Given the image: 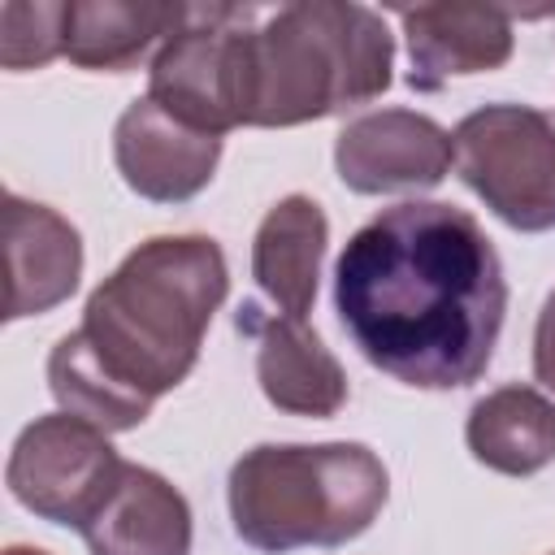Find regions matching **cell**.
Instances as JSON below:
<instances>
[{
    "instance_id": "obj_6",
    "label": "cell",
    "mask_w": 555,
    "mask_h": 555,
    "mask_svg": "<svg viewBox=\"0 0 555 555\" xmlns=\"http://www.w3.org/2000/svg\"><path fill=\"white\" fill-rule=\"evenodd\" d=\"M260 9L191 4L186 26L165 39L147 65V95L204 134L243 126L247 113V35Z\"/></svg>"
},
{
    "instance_id": "obj_16",
    "label": "cell",
    "mask_w": 555,
    "mask_h": 555,
    "mask_svg": "<svg viewBox=\"0 0 555 555\" xmlns=\"http://www.w3.org/2000/svg\"><path fill=\"white\" fill-rule=\"evenodd\" d=\"M464 442L503 477H533L555 460V403L533 386H499L468 408Z\"/></svg>"
},
{
    "instance_id": "obj_19",
    "label": "cell",
    "mask_w": 555,
    "mask_h": 555,
    "mask_svg": "<svg viewBox=\"0 0 555 555\" xmlns=\"http://www.w3.org/2000/svg\"><path fill=\"white\" fill-rule=\"evenodd\" d=\"M4 555H48V551H39V546H4Z\"/></svg>"
},
{
    "instance_id": "obj_20",
    "label": "cell",
    "mask_w": 555,
    "mask_h": 555,
    "mask_svg": "<svg viewBox=\"0 0 555 555\" xmlns=\"http://www.w3.org/2000/svg\"><path fill=\"white\" fill-rule=\"evenodd\" d=\"M551 555H555V551H551Z\"/></svg>"
},
{
    "instance_id": "obj_13",
    "label": "cell",
    "mask_w": 555,
    "mask_h": 555,
    "mask_svg": "<svg viewBox=\"0 0 555 555\" xmlns=\"http://www.w3.org/2000/svg\"><path fill=\"white\" fill-rule=\"evenodd\" d=\"M78 533L91 555H191V503L160 473L126 460L113 494Z\"/></svg>"
},
{
    "instance_id": "obj_17",
    "label": "cell",
    "mask_w": 555,
    "mask_h": 555,
    "mask_svg": "<svg viewBox=\"0 0 555 555\" xmlns=\"http://www.w3.org/2000/svg\"><path fill=\"white\" fill-rule=\"evenodd\" d=\"M65 56V0H9L0 9V65L39 69Z\"/></svg>"
},
{
    "instance_id": "obj_15",
    "label": "cell",
    "mask_w": 555,
    "mask_h": 555,
    "mask_svg": "<svg viewBox=\"0 0 555 555\" xmlns=\"http://www.w3.org/2000/svg\"><path fill=\"white\" fill-rule=\"evenodd\" d=\"M191 17V4L147 0H65V61L78 69L126 74L156 56Z\"/></svg>"
},
{
    "instance_id": "obj_18",
    "label": "cell",
    "mask_w": 555,
    "mask_h": 555,
    "mask_svg": "<svg viewBox=\"0 0 555 555\" xmlns=\"http://www.w3.org/2000/svg\"><path fill=\"white\" fill-rule=\"evenodd\" d=\"M533 377L555 395V291L546 295L533 325Z\"/></svg>"
},
{
    "instance_id": "obj_8",
    "label": "cell",
    "mask_w": 555,
    "mask_h": 555,
    "mask_svg": "<svg viewBox=\"0 0 555 555\" xmlns=\"http://www.w3.org/2000/svg\"><path fill=\"white\" fill-rule=\"evenodd\" d=\"M334 165L356 195H399L438 186L451 165V134L412 108H377L343 126L334 143Z\"/></svg>"
},
{
    "instance_id": "obj_4",
    "label": "cell",
    "mask_w": 555,
    "mask_h": 555,
    "mask_svg": "<svg viewBox=\"0 0 555 555\" xmlns=\"http://www.w3.org/2000/svg\"><path fill=\"white\" fill-rule=\"evenodd\" d=\"M225 499L251 551H334L382 516L390 477L364 442H260L234 460Z\"/></svg>"
},
{
    "instance_id": "obj_7",
    "label": "cell",
    "mask_w": 555,
    "mask_h": 555,
    "mask_svg": "<svg viewBox=\"0 0 555 555\" xmlns=\"http://www.w3.org/2000/svg\"><path fill=\"white\" fill-rule=\"evenodd\" d=\"M121 468L126 460L113 451L104 429L82 416L52 412L35 416L17 434L4 464V486L39 520L82 529L113 494Z\"/></svg>"
},
{
    "instance_id": "obj_10",
    "label": "cell",
    "mask_w": 555,
    "mask_h": 555,
    "mask_svg": "<svg viewBox=\"0 0 555 555\" xmlns=\"http://www.w3.org/2000/svg\"><path fill=\"white\" fill-rule=\"evenodd\" d=\"M238 334L256 338V377L264 399L278 412L330 421L347 403V373L321 334L295 317H269L256 299H247L234 317Z\"/></svg>"
},
{
    "instance_id": "obj_3",
    "label": "cell",
    "mask_w": 555,
    "mask_h": 555,
    "mask_svg": "<svg viewBox=\"0 0 555 555\" xmlns=\"http://www.w3.org/2000/svg\"><path fill=\"white\" fill-rule=\"evenodd\" d=\"M395 69L386 17L351 0H299L260 13L247 35L243 126H304L373 104Z\"/></svg>"
},
{
    "instance_id": "obj_14",
    "label": "cell",
    "mask_w": 555,
    "mask_h": 555,
    "mask_svg": "<svg viewBox=\"0 0 555 555\" xmlns=\"http://www.w3.org/2000/svg\"><path fill=\"white\" fill-rule=\"evenodd\" d=\"M325 247H330V221L317 199L286 195L264 212L251 238V278L282 317L304 321L312 312Z\"/></svg>"
},
{
    "instance_id": "obj_12",
    "label": "cell",
    "mask_w": 555,
    "mask_h": 555,
    "mask_svg": "<svg viewBox=\"0 0 555 555\" xmlns=\"http://www.w3.org/2000/svg\"><path fill=\"white\" fill-rule=\"evenodd\" d=\"M4 321L65 304L82 278V234L48 204L4 195Z\"/></svg>"
},
{
    "instance_id": "obj_1",
    "label": "cell",
    "mask_w": 555,
    "mask_h": 555,
    "mask_svg": "<svg viewBox=\"0 0 555 555\" xmlns=\"http://www.w3.org/2000/svg\"><path fill=\"white\" fill-rule=\"evenodd\" d=\"M334 312L356 351L416 390L473 386L503 334V260L468 208L403 199L364 221L334 264Z\"/></svg>"
},
{
    "instance_id": "obj_5",
    "label": "cell",
    "mask_w": 555,
    "mask_h": 555,
    "mask_svg": "<svg viewBox=\"0 0 555 555\" xmlns=\"http://www.w3.org/2000/svg\"><path fill=\"white\" fill-rule=\"evenodd\" d=\"M455 173L512 230H555V113L486 104L451 130Z\"/></svg>"
},
{
    "instance_id": "obj_2",
    "label": "cell",
    "mask_w": 555,
    "mask_h": 555,
    "mask_svg": "<svg viewBox=\"0 0 555 555\" xmlns=\"http://www.w3.org/2000/svg\"><path fill=\"white\" fill-rule=\"evenodd\" d=\"M230 295L225 251L208 234H156L87 295L69 330L78 356L139 412L182 386L199 360L212 312Z\"/></svg>"
},
{
    "instance_id": "obj_11",
    "label": "cell",
    "mask_w": 555,
    "mask_h": 555,
    "mask_svg": "<svg viewBox=\"0 0 555 555\" xmlns=\"http://www.w3.org/2000/svg\"><path fill=\"white\" fill-rule=\"evenodd\" d=\"M408 39V82L442 91L451 78L490 74L512 61V13L494 4H416L399 9Z\"/></svg>"
},
{
    "instance_id": "obj_9",
    "label": "cell",
    "mask_w": 555,
    "mask_h": 555,
    "mask_svg": "<svg viewBox=\"0 0 555 555\" xmlns=\"http://www.w3.org/2000/svg\"><path fill=\"white\" fill-rule=\"evenodd\" d=\"M113 160L134 195L152 204H186L212 182L221 139L186 126L152 95H139L113 126Z\"/></svg>"
}]
</instances>
